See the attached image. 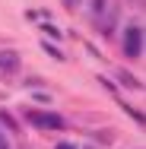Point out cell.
<instances>
[{"label": "cell", "mask_w": 146, "mask_h": 149, "mask_svg": "<svg viewBox=\"0 0 146 149\" xmlns=\"http://www.w3.org/2000/svg\"><path fill=\"white\" fill-rule=\"evenodd\" d=\"M29 124L41 127V130H64L67 127V120L54 111H29Z\"/></svg>", "instance_id": "1"}, {"label": "cell", "mask_w": 146, "mask_h": 149, "mask_svg": "<svg viewBox=\"0 0 146 149\" xmlns=\"http://www.w3.org/2000/svg\"><path fill=\"white\" fill-rule=\"evenodd\" d=\"M124 54L127 57H140L143 54V29L140 26H130L124 35Z\"/></svg>", "instance_id": "2"}, {"label": "cell", "mask_w": 146, "mask_h": 149, "mask_svg": "<svg viewBox=\"0 0 146 149\" xmlns=\"http://www.w3.org/2000/svg\"><path fill=\"white\" fill-rule=\"evenodd\" d=\"M0 70L16 73V70H19V54H16V51H0Z\"/></svg>", "instance_id": "3"}, {"label": "cell", "mask_w": 146, "mask_h": 149, "mask_svg": "<svg viewBox=\"0 0 146 149\" xmlns=\"http://www.w3.org/2000/svg\"><path fill=\"white\" fill-rule=\"evenodd\" d=\"M117 76H121V83H124V86H130V89H137V86H140V83H137V79H133V76L127 73V70H121Z\"/></svg>", "instance_id": "4"}, {"label": "cell", "mask_w": 146, "mask_h": 149, "mask_svg": "<svg viewBox=\"0 0 146 149\" xmlns=\"http://www.w3.org/2000/svg\"><path fill=\"white\" fill-rule=\"evenodd\" d=\"M0 124H6V127H13V130H16V118H13L10 111H0Z\"/></svg>", "instance_id": "5"}, {"label": "cell", "mask_w": 146, "mask_h": 149, "mask_svg": "<svg viewBox=\"0 0 146 149\" xmlns=\"http://www.w3.org/2000/svg\"><path fill=\"white\" fill-rule=\"evenodd\" d=\"M41 32H45V35H51V38H60V29H57V26H51V22H45Z\"/></svg>", "instance_id": "6"}, {"label": "cell", "mask_w": 146, "mask_h": 149, "mask_svg": "<svg viewBox=\"0 0 146 149\" xmlns=\"http://www.w3.org/2000/svg\"><path fill=\"white\" fill-rule=\"evenodd\" d=\"M41 51H48V54H51V57H54V60H64V54H60L57 48H54V45H45V48H41Z\"/></svg>", "instance_id": "7"}, {"label": "cell", "mask_w": 146, "mask_h": 149, "mask_svg": "<svg viewBox=\"0 0 146 149\" xmlns=\"http://www.w3.org/2000/svg\"><path fill=\"white\" fill-rule=\"evenodd\" d=\"M105 10V0H92V13H102Z\"/></svg>", "instance_id": "8"}, {"label": "cell", "mask_w": 146, "mask_h": 149, "mask_svg": "<svg viewBox=\"0 0 146 149\" xmlns=\"http://www.w3.org/2000/svg\"><path fill=\"white\" fill-rule=\"evenodd\" d=\"M64 6H67V10H76V6H80V0H64Z\"/></svg>", "instance_id": "9"}, {"label": "cell", "mask_w": 146, "mask_h": 149, "mask_svg": "<svg viewBox=\"0 0 146 149\" xmlns=\"http://www.w3.org/2000/svg\"><path fill=\"white\" fill-rule=\"evenodd\" d=\"M0 149H10V143H6V136L0 133Z\"/></svg>", "instance_id": "10"}, {"label": "cell", "mask_w": 146, "mask_h": 149, "mask_svg": "<svg viewBox=\"0 0 146 149\" xmlns=\"http://www.w3.org/2000/svg\"><path fill=\"white\" fill-rule=\"evenodd\" d=\"M57 149H76V146H70V143H57Z\"/></svg>", "instance_id": "11"}]
</instances>
